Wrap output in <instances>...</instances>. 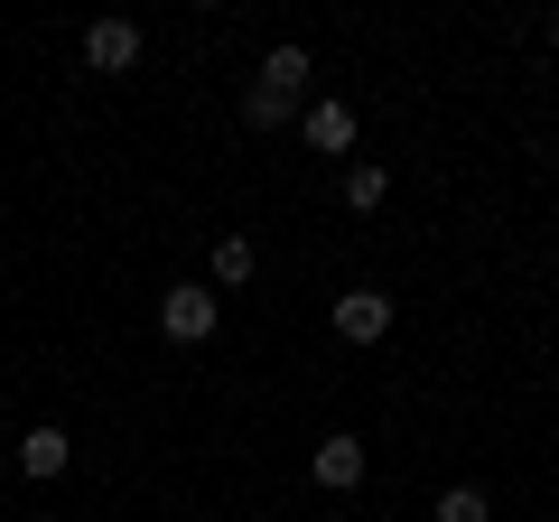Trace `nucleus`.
<instances>
[{
    "instance_id": "9d476101",
    "label": "nucleus",
    "mask_w": 559,
    "mask_h": 522,
    "mask_svg": "<svg viewBox=\"0 0 559 522\" xmlns=\"http://www.w3.org/2000/svg\"><path fill=\"white\" fill-rule=\"evenodd\" d=\"M242 121H252V131H271V121H289V94H280V84H242Z\"/></svg>"
},
{
    "instance_id": "f8f14e48",
    "label": "nucleus",
    "mask_w": 559,
    "mask_h": 522,
    "mask_svg": "<svg viewBox=\"0 0 559 522\" xmlns=\"http://www.w3.org/2000/svg\"><path fill=\"white\" fill-rule=\"evenodd\" d=\"M550 47H559V10H550Z\"/></svg>"
},
{
    "instance_id": "20e7f679",
    "label": "nucleus",
    "mask_w": 559,
    "mask_h": 522,
    "mask_svg": "<svg viewBox=\"0 0 559 522\" xmlns=\"http://www.w3.org/2000/svg\"><path fill=\"white\" fill-rule=\"evenodd\" d=\"M308 476H318L326 495H355V485H364V448H355V429H336V439H318V458H308Z\"/></svg>"
},
{
    "instance_id": "423d86ee",
    "label": "nucleus",
    "mask_w": 559,
    "mask_h": 522,
    "mask_svg": "<svg viewBox=\"0 0 559 522\" xmlns=\"http://www.w3.org/2000/svg\"><path fill=\"white\" fill-rule=\"evenodd\" d=\"M308 150H355V103H308Z\"/></svg>"
},
{
    "instance_id": "ddd939ff",
    "label": "nucleus",
    "mask_w": 559,
    "mask_h": 522,
    "mask_svg": "<svg viewBox=\"0 0 559 522\" xmlns=\"http://www.w3.org/2000/svg\"><path fill=\"white\" fill-rule=\"evenodd\" d=\"M0 476H10V458H0Z\"/></svg>"
},
{
    "instance_id": "f257e3e1",
    "label": "nucleus",
    "mask_w": 559,
    "mask_h": 522,
    "mask_svg": "<svg viewBox=\"0 0 559 522\" xmlns=\"http://www.w3.org/2000/svg\"><path fill=\"white\" fill-rule=\"evenodd\" d=\"M215 318H224V299H215L205 281H178V289L159 299V336H168V345H205V336H215Z\"/></svg>"
},
{
    "instance_id": "7ed1b4c3",
    "label": "nucleus",
    "mask_w": 559,
    "mask_h": 522,
    "mask_svg": "<svg viewBox=\"0 0 559 522\" xmlns=\"http://www.w3.org/2000/svg\"><path fill=\"white\" fill-rule=\"evenodd\" d=\"M84 66H94V75H131L140 66V28L131 20H94L84 28Z\"/></svg>"
},
{
    "instance_id": "6e6552de",
    "label": "nucleus",
    "mask_w": 559,
    "mask_h": 522,
    "mask_svg": "<svg viewBox=\"0 0 559 522\" xmlns=\"http://www.w3.org/2000/svg\"><path fill=\"white\" fill-rule=\"evenodd\" d=\"M429 522H495V495H485V485H448V495L429 503Z\"/></svg>"
},
{
    "instance_id": "0eeeda50",
    "label": "nucleus",
    "mask_w": 559,
    "mask_h": 522,
    "mask_svg": "<svg viewBox=\"0 0 559 522\" xmlns=\"http://www.w3.org/2000/svg\"><path fill=\"white\" fill-rule=\"evenodd\" d=\"M261 271V252H252V234H215V289H242Z\"/></svg>"
},
{
    "instance_id": "1a4fd4ad",
    "label": "nucleus",
    "mask_w": 559,
    "mask_h": 522,
    "mask_svg": "<svg viewBox=\"0 0 559 522\" xmlns=\"http://www.w3.org/2000/svg\"><path fill=\"white\" fill-rule=\"evenodd\" d=\"M261 84H280V94L299 103V84H308V47H271V57H261Z\"/></svg>"
},
{
    "instance_id": "f03ea898",
    "label": "nucleus",
    "mask_w": 559,
    "mask_h": 522,
    "mask_svg": "<svg viewBox=\"0 0 559 522\" xmlns=\"http://www.w3.org/2000/svg\"><path fill=\"white\" fill-rule=\"evenodd\" d=\"M326 327H336L345 345H382L392 336V299H382V289H345V299L326 308Z\"/></svg>"
},
{
    "instance_id": "9b49d317",
    "label": "nucleus",
    "mask_w": 559,
    "mask_h": 522,
    "mask_svg": "<svg viewBox=\"0 0 559 522\" xmlns=\"http://www.w3.org/2000/svg\"><path fill=\"white\" fill-rule=\"evenodd\" d=\"M382 197H392V178H382L373 159H355V168H345V205H355V215H373Z\"/></svg>"
},
{
    "instance_id": "39448f33",
    "label": "nucleus",
    "mask_w": 559,
    "mask_h": 522,
    "mask_svg": "<svg viewBox=\"0 0 559 522\" xmlns=\"http://www.w3.org/2000/svg\"><path fill=\"white\" fill-rule=\"evenodd\" d=\"M66 458H75V439H66L57 420H38L20 448H10V466H20V476H66Z\"/></svg>"
}]
</instances>
